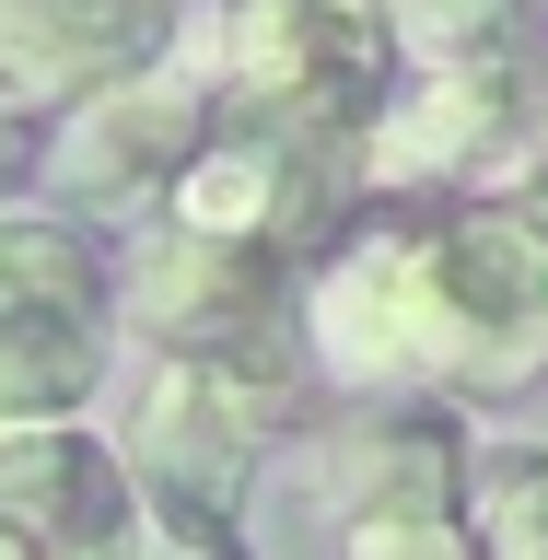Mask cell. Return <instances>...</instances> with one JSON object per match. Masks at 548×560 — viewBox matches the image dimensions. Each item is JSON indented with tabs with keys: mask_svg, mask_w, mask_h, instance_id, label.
<instances>
[{
	"mask_svg": "<svg viewBox=\"0 0 548 560\" xmlns=\"http://www.w3.org/2000/svg\"><path fill=\"white\" fill-rule=\"evenodd\" d=\"M304 374L327 397L514 409L548 385V234L502 187H362L304 257Z\"/></svg>",
	"mask_w": 548,
	"mask_h": 560,
	"instance_id": "obj_1",
	"label": "cell"
},
{
	"mask_svg": "<svg viewBox=\"0 0 548 560\" xmlns=\"http://www.w3.org/2000/svg\"><path fill=\"white\" fill-rule=\"evenodd\" d=\"M304 269L269 245H222L187 222H140L117 234V339L152 362H210V374H304V315H292ZM327 397V385H315Z\"/></svg>",
	"mask_w": 548,
	"mask_h": 560,
	"instance_id": "obj_2",
	"label": "cell"
},
{
	"mask_svg": "<svg viewBox=\"0 0 548 560\" xmlns=\"http://www.w3.org/2000/svg\"><path fill=\"white\" fill-rule=\"evenodd\" d=\"M397 70L409 59L385 47L362 0H222V24H210V94L292 140L350 152V175H362V129L397 94Z\"/></svg>",
	"mask_w": 548,
	"mask_h": 560,
	"instance_id": "obj_3",
	"label": "cell"
},
{
	"mask_svg": "<svg viewBox=\"0 0 548 560\" xmlns=\"http://www.w3.org/2000/svg\"><path fill=\"white\" fill-rule=\"evenodd\" d=\"M537 82H548V24L467 47V59H409L362 129V187H490L525 140H548Z\"/></svg>",
	"mask_w": 548,
	"mask_h": 560,
	"instance_id": "obj_4",
	"label": "cell"
},
{
	"mask_svg": "<svg viewBox=\"0 0 548 560\" xmlns=\"http://www.w3.org/2000/svg\"><path fill=\"white\" fill-rule=\"evenodd\" d=\"M210 105H222V94H210V70H187V59L59 105V117H47V152H35V199H59L70 222H94L105 245L140 234V222L164 210V187L187 175Z\"/></svg>",
	"mask_w": 548,
	"mask_h": 560,
	"instance_id": "obj_5",
	"label": "cell"
},
{
	"mask_svg": "<svg viewBox=\"0 0 548 560\" xmlns=\"http://www.w3.org/2000/svg\"><path fill=\"white\" fill-rule=\"evenodd\" d=\"M350 199H362L350 152L292 140V129H269V117H245V105H210L199 152H187V175L164 187L152 222H187V234H222V245H269V257L304 269L315 245L339 234Z\"/></svg>",
	"mask_w": 548,
	"mask_h": 560,
	"instance_id": "obj_6",
	"label": "cell"
},
{
	"mask_svg": "<svg viewBox=\"0 0 548 560\" xmlns=\"http://www.w3.org/2000/svg\"><path fill=\"white\" fill-rule=\"evenodd\" d=\"M140 549H152V502L105 409L0 420V560H140Z\"/></svg>",
	"mask_w": 548,
	"mask_h": 560,
	"instance_id": "obj_7",
	"label": "cell"
},
{
	"mask_svg": "<svg viewBox=\"0 0 548 560\" xmlns=\"http://www.w3.org/2000/svg\"><path fill=\"white\" fill-rule=\"evenodd\" d=\"M199 24V0H0V94L59 117V105L164 70Z\"/></svg>",
	"mask_w": 548,
	"mask_h": 560,
	"instance_id": "obj_8",
	"label": "cell"
},
{
	"mask_svg": "<svg viewBox=\"0 0 548 560\" xmlns=\"http://www.w3.org/2000/svg\"><path fill=\"white\" fill-rule=\"evenodd\" d=\"M117 362L129 339L105 304H0V420H94Z\"/></svg>",
	"mask_w": 548,
	"mask_h": 560,
	"instance_id": "obj_9",
	"label": "cell"
},
{
	"mask_svg": "<svg viewBox=\"0 0 548 560\" xmlns=\"http://www.w3.org/2000/svg\"><path fill=\"white\" fill-rule=\"evenodd\" d=\"M0 304H105L117 315V245L59 199H0Z\"/></svg>",
	"mask_w": 548,
	"mask_h": 560,
	"instance_id": "obj_10",
	"label": "cell"
},
{
	"mask_svg": "<svg viewBox=\"0 0 548 560\" xmlns=\"http://www.w3.org/2000/svg\"><path fill=\"white\" fill-rule=\"evenodd\" d=\"M467 537L479 560H548V432H467Z\"/></svg>",
	"mask_w": 548,
	"mask_h": 560,
	"instance_id": "obj_11",
	"label": "cell"
},
{
	"mask_svg": "<svg viewBox=\"0 0 548 560\" xmlns=\"http://www.w3.org/2000/svg\"><path fill=\"white\" fill-rule=\"evenodd\" d=\"M385 24L397 59H467V47H502V35L537 24V0H362Z\"/></svg>",
	"mask_w": 548,
	"mask_h": 560,
	"instance_id": "obj_12",
	"label": "cell"
},
{
	"mask_svg": "<svg viewBox=\"0 0 548 560\" xmlns=\"http://www.w3.org/2000/svg\"><path fill=\"white\" fill-rule=\"evenodd\" d=\"M327 560H479L467 502H385V514H339Z\"/></svg>",
	"mask_w": 548,
	"mask_h": 560,
	"instance_id": "obj_13",
	"label": "cell"
},
{
	"mask_svg": "<svg viewBox=\"0 0 548 560\" xmlns=\"http://www.w3.org/2000/svg\"><path fill=\"white\" fill-rule=\"evenodd\" d=\"M35 152H47V117L0 94V199H35Z\"/></svg>",
	"mask_w": 548,
	"mask_h": 560,
	"instance_id": "obj_14",
	"label": "cell"
},
{
	"mask_svg": "<svg viewBox=\"0 0 548 560\" xmlns=\"http://www.w3.org/2000/svg\"><path fill=\"white\" fill-rule=\"evenodd\" d=\"M140 560H257L245 549V525H175V514H152V549Z\"/></svg>",
	"mask_w": 548,
	"mask_h": 560,
	"instance_id": "obj_15",
	"label": "cell"
},
{
	"mask_svg": "<svg viewBox=\"0 0 548 560\" xmlns=\"http://www.w3.org/2000/svg\"><path fill=\"white\" fill-rule=\"evenodd\" d=\"M537 129H548V82H537Z\"/></svg>",
	"mask_w": 548,
	"mask_h": 560,
	"instance_id": "obj_16",
	"label": "cell"
}]
</instances>
